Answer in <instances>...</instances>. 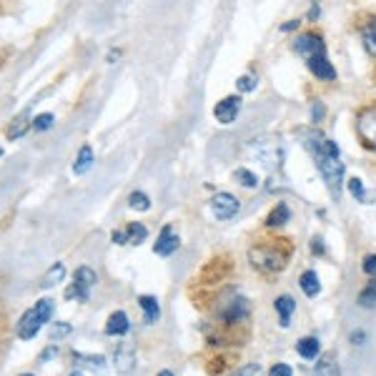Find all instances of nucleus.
<instances>
[{"mask_svg": "<svg viewBox=\"0 0 376 376\" xmlns=\"http://www.w3.org/2000/svg\"><path fill=\"white\" fill-rule=\"evenodd\" d=\"M299 138H301L303 149L311 153L321 178L329 186V194L339 199L344 186V163L339 158V146L331 138H326L319 128H303V131H299Z\"/></svg>", "mask_w": 376, "mask_h": 376, "instance_id": "nucleus-1", "label": "nucleus"}, {"mask_svg": "<svg viewBox=\"0 0 376 376\" xmlns=\"http://www.w3.org/2000/svg\"><path fill=\"white\" fill-rule=\"evenodd\" d=\"M249 261L251 266L263 271V274H279L289 263V251L279 249L274 244H261L249 251Z\"/></svg>", "mask_w": 376, "mask_h": 376, "instance_id": "nucleus-2", "label": "nucleus"}, {"mask_svg": "<svg viewBox=\"0 0 376 376\" xmlns=\"http://www.w3.org/2000/svg\"><path fill=\"white\" fill-rule=\"evenodd\" d=\"M251 153L256 156L266 168H279L281 161H284V151H281V143L279 138L274 136H261V138H253L249 143Z\"/></svg>", "mask_w": 376, "mask_h": 376, "instance_id": "nucleus-3", "label": "nucleus"}, {"mask_svg": "<svg viewBox=\"0 0 376 376\" xmlns=\"http://www.w3.org/2000/svg\"><path fill=\"white\" fill-rule=\"evenodd\" d=\"M96 284H98L96 271H93V268H88V266H80L78 271H75L73 286L65 291V299H75V301H88V296H91V289Z\"/></svg>", "mask_w": 376, "mask_h": 376, "instance_id": "nucleus-4", "label": "nucleus"}, {"mask_svg": "<svg viewBox=\"0 0 376 376\" xmlns=\"http://www.w3.org/2000/svg\"><path fill=\"white\" fill-rule=\"evenodd\" d=\"M356 133L361 141L376 151V106H366L359 115H356Z\"/></svg>", "mask_w": 376, "mask_h": 376, "instance_id": "nucleus-5", "label": "nucleus"}, {"mask_svg": "<svg viewBox=\"0 0 376 376\" xmlns=\"http://www.w3.org/2000/svg\"><path fill=\"white\" fill-rule=\"evenodd\" d=\"M136 359H138V353H136V346H133L131 341H120L118 346H115L113 351V366L118 374H131L133 369H136Z\"/></svg>", "mask_w": 376, "mask_h": 376, "instance_id": "nucleus-6", "label": "nucleus"}, {"mask_svg": "<svg viewBox=\"0 0 376 376\" xmlns=\"http://www.w3.org/2000/svg\"><path fill=\"white\" fill-rule=\"evenodd\" d=\"M241 208V201L231 194H216L211 199V211L218 221H228V218H234Z\"/></svg>", "mask_w": 376, "mask_h": 376, "instance_id": "nucleus-7", "label": "nucleus"}, {"mask_svg": "<svg viewBox=\"0 0 376 376\" xmlns=\"http://www.w3.org/2000/svg\"><path fill=\"white\" fill-rule=\"evenodd\" d=\"M294 51H296L303 61H308V58L319 56V53H326V46H324V40H321V35L301 33L296 40H294Z\"/></svg>", "mask_w": 376, "mask_h": 376, "instance_id": "nucleus-8", "label": "nucleus"}, {"mask_svg": "<svg viewBox=\"0 0 376 376\" xmlns=\"http://www.w3.org/2000/svg\"><path fill=\"white\" fill-rule=\"evenodd\" d=\"M241 113V98L239 96H226L223 101L216 103V108H213V115H216L218 123L223 125H231Z\"/></svg>", "mask_w": 376, "mask_h": 376, "instance_id": "nucleus-9", "label": "nucleus"}, {"mask_svg": "<svg viewBox=\"0 0 376 376\" xmlns=\"http://www.w3.org/2000/svg\"><path fill=\"white\" fill-rule=\"evenodd\" d=\"M43 329V321H40V316H38V311H35V306L33 308H28V311L20 316V321H18V326H15V331H18V337L23 339V341H28V339H35L38 337V331Z\"/></svg>", "mask_w": 376, "mask_h": 376, "instance_id": "nucleus-10", "label": "nucleus"}, {"mask_svg": "<svg viewBox=\"0 0 376 376\" xmlns=\"http://www.w3.org/2000/svg\"><path fill=\"white\" fill-rule=\"evenodd\" d=\"M226 324H239V321H244L246 316H249V301H246L244 296H236L231 299L228 303H223L221 313H218Z\"/></svg>", "mask_w": 376, "mask_h": 376, "instance_id": "nucleus-11", "label": "nucleus"}, {"mask_svg": "<svg viewBox=\"0 0 376 376\" xmlns=\"http://www.w3.org/2000/svg\"><path fill=\"white\" fill-rule=\"evenodd\" d=\"M178 244H181V241H178V234L173 231V226H163L153 244V251L158 256H171V253L178 251Z\"/></svg>", "mask_w": 376, "mask_h": 376, "instance_id": "nucleus-12", "label": "nucleus"}, {"mask_svg": "<svg viewBox=\"0 0 376 376\" xmlns=\"http://www.w3.org/2000/svg\"><path fill=\"white\" fill-rule=\"evenodd\" d=\"M306 63H308V70H311L316 78H321V80L337 78V70H334V65L329 63V56H326V53H319V56L308 58Z\"/></svg>", "mask_w": 376, "mask_h": 376, "instance_id": "nucleus-13", "label": "nucleus"}, {"mask_svg": "<svg viewBox=\"0 0 376 376\" xmlns=\"http://www.w3.org/2000/svg\"><path fill=\"white\" fill-rule=\"evenodd\" d=\"M128 329H131V324H128V316L123 311L111 313L108 324H106V334L108 337H123V334H128Z\"/></svg>", "mask_w": 376, "mask_h": 376, "instance_id": "nucleus-14", "label": "nucleus"}, {"mask_svg": "<svg viewBox=\"0 0 376 376\" xmlns=\"http://www.w3.org/2000/svg\"><path fill=\"white\" fill-rule=\"evenodd\" d=\"M93 149L88 146V143H83L78 151V156H75V163H73V173L75 176H83V173L91 171V165H93Z\"/></svg>", "mask_w": 376, "mask_h": 376, "instance_id": "nucleus-15", "label": "nucleus"}, {"mask_svg": "<svg viewBox=\"0 0 376 376\" xmlns=\"http://www.w3.org/2000/svg\"><path fill=\"white\" fill-rule=\"evenodd\" d=\"M274 308H276V313H279V321H281V326L284 329H289V324H291V313L296 311V301L291 296H279L274 301Z\"/></svg>", "mask_w": 376, "mask_h": 376, "instance_id": "nucleus-16", "label": "nucleus"}, {"mask_svg": "<svg viewBox=\"0 0 376 376\" xmlns=\"http://www.w3.org/2000/svg\"><path fill=\"white\" fill-rule=\"evenodd\" d=\"M299 284H301V291L306 294L308 299L319 296L321 281H319V276H316V271H303L301 279H299Z\"/></svg>", "mask_w": 376, "mask_h": 376, "instance_id": "nucleus-17", "label": "nucleus"}, {"mask_svg": "<svg viewBox=\"0 0 376 376\" xmlns=\"http://www.w3.org/2000/svg\"><path fill=\"white\" fill-rule=\"evenodd\" d=\"M28 128H33V120H30V113L25 111V113H20L18 118H13V123L8 125V138H11V141L13 138H20Z\"/></svg>", "mask_w": 376, "mask_h": 376, "instance_id": "nucleus-18", "label": "nucleus"}, {"mask_svg": "<svg viewBox=\"0 0 376 376\" xmlns=\"http://www.w3.org/2000/svg\"><path fill=\"white\" fill-rule=\"evenodd\" d=\"M138 306L146 313V324H156V321H158L161 306H158V301H156V296H141L138 299Z\"/></svg>", "mask_w": 376, "mask_h": 376, "instance_id": "nucleus-19", "label": "nucleus"}, {"mask_svg": "<svg viewBox=\"0 0 376 376\" xmlns=\"http://www.w3.org/2000/svg\"><path fill=\"white\" fill-rule=\"evenodd\" d=\"M63 276H65V266L63 263H53L46 274H43V279H40V289H53L56 284H61Z\"/></svg>", "mask_w": 376, "mask_h": 376, "instance_id": "nucleus-20", "label": "nucleus"}, {"mask_svg": "<svg viewBox=\"0 0 376 376\" xmlns=\"http://www.w3.org/2000/svg\"><path fill=\"white\" fill-rule=\"evenodd\" d=\"M296 351H299V356H303V359H316V356H319V351H321L319 339H316V337H303L301 341L296 344Z\"/></svg>", "mask_w": 376, "mask_h": 376, "instance_id": "nucleus-21", "label": "nucleus"}, {"mask_svg": "<svg viewBox=\"0 0 376 376\" xmlns=\"http://www.w3.org/2000/svg\"><path fill=\"white\" fill-rule=\"evenodd\" d=\"M289 218H291L289 206H286V203H276L274 211L268 213L266 223H268V226H271V228H276V226H284V223H289Z\"/></svg>", "mask_w": 376, "mask_h": 376, "instance_id": "nucleus-22", "label": "nucleus"}, {"mask_svg": "<svg viewBox=\"0 0 376 376\" xmlns=\"http://www.w3.org/2000/svg\"><path fill=\"white\" fill-rule=\"evenodd\" d=\"M125 234H128V244H133V246L143 244V241L149 239V231H146L143 223H131V226L125 228Z\"/></svg>", "mask_w": 376, "mask_h": 376, "instance_id": "nucleus-23", "label": "nucleus"}, {"mask_svg": "<svg viewBox=\"0 0 376 376\" xmlns=\"http://www.w3.org/2000/svg\"><path fill=\"white\" fill-rule=\"evenodd\" d=\"M359 306L361 308H374L376 306V281H369L366 289L359 294Z\"/></svg>", "mask_w": 376, "mask_h": 376, "instance_id": "nucleus-24", "label": "nucleus"}, {"mask_svg": "<svg viewBox=\"0 0 376 376\" xmlns=\"http://www.w3.org/2000/svg\"><path fill=\"white\" fill-rule=\"evenodd\" d=\"M53 308H56V301H53V299H40V301L35 303V311H38V316H40V321H43V324H48V321H51Z\"/></svg>", "mask_w": 376, "mask_h": 376, "instance_id": "nucleus-25", "label": "nucleus"}, {"mask_svg": "<svg viewBox=\"0 0 376 376\" xmlns=\"http://www.w3.org/2000/svg\"><path fill=\"white\" fill-rule=\"evenodd\" d=\"M128 206H131V208H136V211H149L151 199L146 194H141V191H136V194L128 196Z\"/></svg>", "mask_w": 376, "mask_h": 376, "instance_id": "nucleus-26", "label": "nucleus"}, {"mask_svg": "<svg viewBox=\"0 0 376 376\" xmlns=\"http://www.w3.org/2000/svg\"><path fill=\"white\" fill-rule=\"evenodd\" d=\"M236 181H241V186H246V188H256L258 186V176L256 173H251L249 168H236Z\"/></svg>", "mask_w": 376, "mask_h": 376, "instance_id": "nucleus-27", "label": "nucleus"}, {"mask_svg": "<svg viewBox=\"0 0 376 376\" xmlns=\"http://www.w3.org/2000/svg\"><path fill=\"white\" fill-rule=\"evenodd\" d=\"M364 46H366V51L376 58V20L364 28Z\"/></svg>", "mask_w": 376, "mask_h": 376, "instance_id": "nucleus-28", "label": "nucleus"}, {"mask_svg": "<svg viewBox=\"0 0 376 376\" xmlns=\"http://www.w3.org/2000/svg\"><path fill=\"white\" fill-rule=\"evenodd\" d=\"M75 361H86L88 369H98V371L106 366V359H103V356H86V353H75Z\"/></svg>", "mask_w": 376, "mask_h": 376, "instance_id": "nucleus-29", "label": "nucleus"}, {"mask_svg": "<svg viewBox=\"0 0 376 376\" xmlns=\"http://www.w3.org/2000/svg\"><path fill=\"white\" fill-rule=\"evenodd\" d=\"M70 324H65V321H56V324L51 326V339L53 341H58V339H63V337H68L70 334Z\"/></svg>", "mask_w": 376, "mask_h": 376, "instance_id": "nucleus-30", "label": "nucleus"}, {"mask_svg": "<svg viewBox=\"0 0 376 376\" xmlns=\"http://www.w3.org/2000/svg\"><path fill=\"white\" fill-rule=\"evenodd\" d=\"M53 113H40V115H35L33 118V128L35 131H48V128H51L53 125Z\"/></svg>", "mask_w": 376, "mask_h": 376, "instance_id": "nucleus-31", "label": "nucleus"}, {"mask_svg": "<svg viewBox=\"0 0 376 376\" xmlns=\"http://www.w3.org/2000/svg\"><path fill=\"white\" fill-rule=\"evenodd\" d=\"M236 86H239L241 93H249V91H253V88H256V78H253V75H241Z\"/></svg>", "mask_w": 376, "mask_h": 376, "instance_id": "nucleus-32", "label": "nucleus"}, {"mask_svg": "<svg viewBox=\"0 0 376 376\" xmlns=\"http://www.w3.org/2000/svg\"><path fill=\"white\" fill-rule=\"evenodd\" d=\"M349 191H351L353 199L364 201V183H361L359 178H351V181H349Z\"/></svg>", "mask_w": 376, "mask_h": 376, "instance_id": "nucleus-33", "label": "nucleus"}, {"mask_svg": "<svg viewBox=\"0 0 376 376\" xmlns=\"http://www.w3.org/2000/svg\"><path fill=\"white\" fill-rule=\"evenodd\" d=\"M231 376H258V364H246V366H241L236 374H231Z\"/></svg>", "mask_w": 376, "mask_h": 376, "instance_id": "nucleus-34", "label": "nucleus"}, {"mask_svg": "<svg viewBox=\"0 0 376 376\" xmlns=\"http://www.w3.org/2000/svg\"><path fill=\"white\" fill-rule=\"evenodd\" d=\"M268 376H291V366H289V364H276V366H271Z\"/></svg>", "mask_w": 376, "mask_h": 376, "instance_id": "nucleus-35", "label": "nucleus"}, {"mask_svg": "<svg viewBox=\"0 0 376 376\" xmlns=\"http://www.w3.org/2000/svg\"><path fill=\"white\" fill-rule=\"evenodd\" d=\"M364 271H366L369 276L376 274V253H371V256L364 258Z\"/></svg>", "mask_w": 376, "mask_h": 376, "instance_id": "nucleus-36", "label": "nucleus"}, {"mask_svg": "<svg viewBox=\"0 0 376 376\" xmlns=\"http://www.w3.org/2000/svg\"><path fill=\"white\" fill-rule=\"evenodd\" d=\"M321 115H324V106L316 101V103H313V108H311V120H313V123H319Z\"/></svg>", "mask_w": 376, "mask_h": 376, "instance_id": "nucleus-37", "label": "nucleus"}, {"mask_svg": "<svg viewBox=\"0 0 376 376\" xmlns=\"http://www.w3.org/2000/svg\"><path fill=\"white\" fill-rule=\"evenodd\" d=\"M111 239H113V244H128V234L125 231H113Z\"/></svg>", "mask_w": 376, "mask_h": 376, "instance_id": "nucleus-38", "label": "nucleus"}, {"mask_svg": "<svg viewBox=\"0 0 376 376\" xmlns=\"http://www.w3.org/2000/svg\"><path fill=\"white\" fill-rule=\"evenodd\" d=\"M311 251L321 256V253H324V241H321V239H313V241H311Z\"/></svg>", "mask_w": 376, "mask_h": 376, "instance_id": "nucleus-39", "label": "nucleus"}, {"mask_svg": "<svg viewBox=\"0 0 376 376\" xmlns=\"http://www.w3.org/2000/svg\"><path fill=\"white\" fill-rule=\"evenodd\" d=\"M351 341H353V344H356V341H359V344L364 341V331H353V334H351Z\"/></svg>", "mask_w": 376, "mask_h": 376, "instance_id": "nucleus-40", "label": "nucleus"}, {"mask_svg": "<svg viewBox=\"0 0 376 376\" xmlns=\"http://www.w3.org/2000/svg\"><path fill=\"white\" fill-rule=\"evenodd\" d=\"M53 353H58V346H51L46 353H43V356H40V359H43V361H48V359H51V356H53Z\"/></svg>", "mask_w": 376, "mask_h": 376, "instance_id": "nucleus-41", "label": "nucleus"}, {"mask_svg": "<svg viewBox=\"0 0 376 376\" xmlns=\"http://www.w3.org/2000/svg\"><path fill=\"white\" fill-rule=\"evenodd\" d=\"M296 25H299L296 20H289V23L284 25V30H294V28H296Z\"/></svg>", "mask_w": 376, "mask_h": 376, "instance_id": "nucleus-42", "label": "nucleus"}, {"mask_svg": "<svg viewBox=\"0 0 376 376\" xmlns=\"http://www.w3.org/2000/svg\"><path fill=\"white\" fill-rule=\"evenodd\" d=\"M158 376H176V374H171V371H161Z\"/></svg>", "mask_w": 376, "mask_h": 376, "instance_id": "nucleus-43", "label": "nucleus"}, {"mask_svg": "<svg viewBox=\"0 0 376 376\" xmlns=\"http://www.w3.org/2000/svg\"><path fill=\"white\" fill-rule=\"evenodd\" d=\"M68 376H83V374H80V371H70Z\"/></svg>", "mask_w": 376, "mask_h": 376, "instance_id": "nucleus-44", "label": "nucleus"}, {"mask_svg": "<svg viewBox=\"0 0 376 376\" xmlns=\"http://www.w3.org/2000/svg\"><path fill=\"white\" fill-rule=\"evenodd\" d=\"M20 376H35V374H20Z\"/></svg>", "mask_w": 376, "mask_h": 376, "instance_id": "nucleus-45", "label": "nucleus"}, {"mask_svg": "<svg viewBox=\"0 0 376 376\" xmlns=\"http://www.w3.org/2000/svg\"><path fill=\"white\" fill-rule=\"evenodd\" d=\"M0 156H3V149H0Z\"/></svg>", "mask_w": 376, "mask_h": 376, "instance_id": "nucleus-46", "label": "nucleus"}]
</instances>
